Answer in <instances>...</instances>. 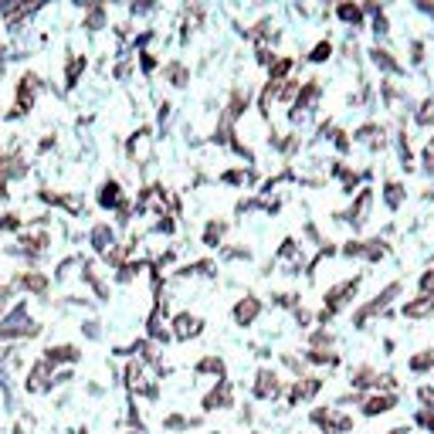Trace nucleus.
I'll use <instances>...</instances> for the list:
<instances>
[{"mask_svg":"<svg viewBox=\"0 0 434 434\" xmlns=\"http://www.w3.org/2000/svg\"><path fill=\"white\" fill-rule=\"evenodd\" d=\"M41 326H34V323H27L24 319V306H17L10 312V319L0 326V339H14V336H38Z\"/></svg>","mask_w":434,"mask_h":434,"instance_id":"f257e3e1","label":"nucleus"},{"mask_svg":"<svg viewBox=\"0 0 434 434\" xmlns=\"http://www.w3.org/2000/svg\"><path fill=\"white\" fill-rule=\"evenodd\" d=\"M357 285H359V279H353V281H343L339 288H332V292H330V309L323 312V319H326V316H332L336 309L343 306V302H346V295H353V292H357Z\"/></svg>","mask_w":434,"mask_h":434,"instance_id":"f03ea898","label":"nucleus"},{"mask_svg":"<svg viewBox=\"0 0 434 434\" xmlns=\"http://www.w3.org/2000/svg\"><path fill=\"white\" fill-rule=\"evenodd\" d=\"M404 316H410V319L434 316V295H424V299H417V302H408V306H404Z\"/></svg>","mask_w":434,"mask_h":434,"instance_id":"7ed1b4c3","label":"nucleus"},{"mask_svg":"<svg viewBox=\"0 0 434 434\" xmlns=\"http://www.w3.org/2000/svg\"><path fill=\"white\" fill-rule=\"evenodd\" d=\"M173 326H177V339H190V336H197V332H201V319L183 312V316H177V323H173Z\"/></svg>","mask_w":434,"mask_h":434,"instance_id":"20e7f679","label":"nucleus"},{"mask_svg":"<svg viewBox=\"0 0 434 434\" xmlns=\"http://www.w3.org/2000/svg\"><path fill=\"white\" fill-rule=\"evenodd\" d=\"M312 421L323 424L326 431H346V428H350V417H332V414H323V410H316Z\"/></svg>","mask_w":434,"mask_h":434,"instance_id":"39448f33","label":"nucleus"},{"mask_svg":"<svg viewBox=\"0 0 434 434\" xmlns=\"http://www.w3.org/2000/svg\"><path fill=\"white\" fill-rule=\"evenodd\" d=\"M52 387V380H48V363H38L34 370H31V380H27V390H48Z\"/></svg>","mask_w":434,"mask_h":434,"instance_id":"423d86ee","label":"nucleus"},{"mask_svg":"<svg viewBox=\"0 0 434 434\" xmlns=\"http://www.w3.org/2000/svg\"><path fill=\"white\" fill-rule=\"evenodd\" d=\"M275 390H279L275 377H272L268 370H261V373H258V383H255V394L258 397H275Z\"/></svg>","mask_w":434,"mask_h":434,"instance_id":"0eeeda50","label":"nucleus"},{"mask_svg":"<svg viewBox=\"0 0 434 434\" xmlns=\"http://www.w3.org/2000/svg\"><path fill=\"white\" fill-rule=\"evenodd\" d=\"M255 316H258V302H255V299H245V302H238V309H234V319H238L241 326H248Z\"/></svg>","mask_w":434,"mask_h":434,"instance_id":"6e6552de","label":"nucleus"},{"mask_svg":"<svg viewBox=\"0 0 434 434\" xmlns=\"http://www.w3.org/2000/svg\"><path fill=\"white\" fill-rule=\"evenodd\" d=\"M72 359H78V350H75V346H52L45 363H72Z\"/></svg>","mask_w":434,"mask_h":434,"instance_id":"1a4fd4ad","label":"nucleus"},{"mask_svg":"<svg viewBox=\"0 0 434 434\" xmlns=\"http://www.w3.org/2000/svg\"><path fill=\"white\" fill-rule=\"evenodd\" d=\"M112 241H116V238H112V231L105 228V224H99V228L92 231V245H95V251H109Z\"/></svg>","mask_w":434,"mask_h":434,"instance_id":"9d476101","label":"nucleus"},{"mask_svg":"<svg viewBox=\"0 0 434 434\" xmlns=\"http://www.w3.org/2000/svg\"><path fill=\"white\" fill-rule=\"evenodd\" d=\"M319 390V380H302L292 387V401H306V397H312Z\"/></svg>","mask_w":434,"mask_h":434,"instance_id":"9b49d317","label":"nucleus"},{"mask_svg":"<svg viewBox=\"0 0 434 434\" xmlns=\"http://www.w3.org/2000/svg\"><path fill=\"white\" fill-rule=\"evenodd\" d=\"M99 204H102V207H116V204H119V187H116L112 180H109V183L102 187V194H99Z\"/></svg>","mask_w":434,"mask_h":434,"instance_id":"f8f14e48","label":"nucleus"},{"mask_svg":"<svg viewBox=\"0 0 434 434\" xmlns=\"http://www.w3.org/2000/svg\"><path fill=\"white\" fill-rule=\"evenodd\" d=\"M394 408V397H373V401H366V414L373 417V414H383V410H390Z\"/></svg>","mask_w":434,"mask_h":434,"instance_id":"ddd939ff","label":"nucleus"},{"mask_svg":"<svg viewBox=\"0 0 434 434\" xmlns=\"http://www.w3.org/2000/svg\"><path fill=\"white\" fill-rule=\"evenodd\" d=\"M373 61H377L380 68H387V72H394V75L401 72V65H397V61H394V58H390V54H387V52H380V48L373 52Z\"/></svg>","mask_w":434,"mask_h":434,"instance_id":"4468645a","label":"nucleus"},{"mask_svg":"<svg viewBox=\"0 0 434 434\" xmlns=\"http://www.w3.org/2000/svg\"><path fill=\"white\" fill-rule=\"evenodd\" d=\"M366 204H370V194H359L357 210L350 214V221H353V224H363V221H366V217H363V214H366Z\"/></svg>","mask_w":434,"mask_h":434,"instance_id":"2eb2a0df","label":"nucleus"},{"mask_svg":"<svg viewBox=\"0 0 434 434\" xmlns=\"http://www.w3.org/2000/svg\"><path fill=\"white\" fill-rule=\"evenodd\" d=\"M339 17H343V21H350V24H359V21H363L359 7H350V3H346V7H339Z\"/></svg>","mask_w":434,"mask_h":434,"instance_id":"dca6fc26","label":"nucleus"},{"mask_svg":"<svg viewBox=\"0 0 434 434\" xmlns=\"http://www.w3.org/2000/svg\"><path fill=\"white\" fill-rule=\"evenodd\" d=\"M85 68V58H72V65H68V88L78 82V72Z\"/></svg>","mask_w":434,"mask_h":434,"instance_id":"f3484780","label":"nucleus"},{"mask_svg":"<svg viewBox=\"0 0 434 434\" xmlns=\"http://www.w3.org/2000/svg\"><path fill=\"white\" fill-rule=\"evenodd\" d=\"M387 204H390V207L401 204V187H397V183H390V187H387Z\"/></svg>","mask_w":434,"mask_h":434,"instance_id":"a211bd4d","label":"nucleus"},{"mask_svg":"<svg viewBox=\"0 0 434 434\" xmlns=\"http://www.w3.org/2000/svg\"><path fill=\"white\" fill-rule=\"evenodd\" d=\"M309 58H312V61H326V58H330V45H316V52L309 54Z\"/></svg>","mask_w":434,"mask_h":434,"instance_id":"6ab92c4d","label":"nucleus"},{"mask_svg":"<svg viewBox=\"0 0 434 434\" xmlns=\"http://www.w3.org/2000/svg\"><path fill=\"white\" fill-rule=\"evenodd\" d=\"M431 363H434V353H428V357H417L414 363H410V366H414V370H428Z\"/></svg>","mask_w":434,"mask_h":434,"instance_id":"aec40b11","label":"nucleus"},{"mask_svg":"<svg viewBox=\"0 0 434 434\" xmlns=\"http://www.w3.org/2000/svg\"><path fill=\"white\" fill-rule=\"evenodd\" d=\"M434 119V102H424V112H417V123H431Z\"/></svg>","mask_w":434,"mask_h":434,"instance_id":"412c9836","label":"nucleus"},{"mask_svg":"<svg viewBox=\"0 0 434 434\" xmlns=\"http://www.w3.org/2000/svg\"><path fill=\"white\" fill-rule=\"evenodd\" d=\"M288 68H292V61H279V65H275V72H272V82H279V78L285 75Z\"/></svg>","mask_w":434,"mask_h":434,"instance_id":"4be33fe9","label":"nucleus"},{"mask_svg":"<svg viewBox=\"0 0 434 434\" xmlns=\"http://www.w3.org/2000/svg\"><path fill=\"white\" fill-rule=\"evenodd\" d=\"M217 238H221V224H210V228H207V245H214Z\"/></svg>","mask_w":434,"mask_h":434,"instance_id":"5701e85b","label":"nucleus"},{"mask_svg":"<svg viewBox=\"0 0 434 434\" xmlns=\"http://www.w3.org/2000/svg\"><path fill=\"white\" fill-rule=\"evenodd\" d=\"M7 302H10V288H7V285H0V312L7 309Z\"/></svg>","mask_w":434,"mask_h":434,"instance_id":"b1692460","label":"nucleus"},{"mask_svg":"<svg viewBox=\"0 0 434 434\" xmlns=\"http://www.w3.org/2000/svg\"><path fill=\"white\" fill-rule=\"evenodd\" d=\"M17 224H21V221H17V217H10V214H7V217H0V228H17Z\"/></svg>","mask_w":434,"mask_h":434,"instance_id":"393cba45","label":"nucleus"},{"mask_svg":"<svg viewBox=\"0 0 434 434\" xmlns=\"http://www.w3.org/2000/svg\"><path fill=\"white\" fill-rule=\"evenodd\" d=\"M424 163H428V170H434V143L424 150Z\"/></svg>","mask_w":434,"mask_h":434,"instance_id":"a878e982","label":"nucleus"},{"mask_svg":"<svg viewBox=\"0 0 434 434\" xmlns=\"http://www.w3.org/2000/svg\"><path fill=\"white\" fill-rule=\"evenodd\" d=\"M421 401H428V404H434V390H431V387H424V390H421Z\"/></svg>","mask_w":434,"mask_h":434,"instance_id":"bb28decb","label":"nucleus"},{"mask_svg":"<svg viewBox=\"0 0 434 434\" xmlns=\"http://www.w3.org/2000/svg\"><path fill=\"white\" fill-rule=\"evenodd\" d=\"M421 10H428V14L434 17V7H431V3H421Z\"/></svg>","mask_w":434,"mask_h":434,"instance_id":"cd10ccee","label":"nucleus"},{"mask_svg":"<svg viewBox=\"0 0 434 434\" xmlns=\"http://www.w3.org/2000/svg\"><path fill=\"white\" fill-rule=\"evenodd\" d=\"M424 424H428V428H431V431H434V417H424Z\"/></svg>","mask_w":434,"mask_h":434,"instance_id":"c85d7f7f","label":"nucleus"}]
</instances>
